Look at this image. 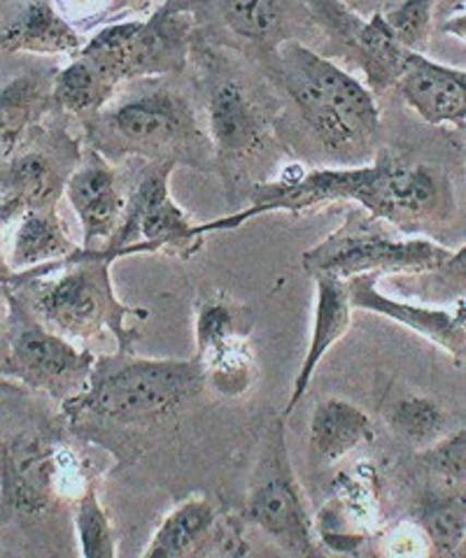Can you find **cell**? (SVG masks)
<instances>
[{
  "mask_svg": "<svg viewBox=\"0 0 466 558\" xmlns=\"http://www.w3.org/2000/svg\"><path fill=\"white\" fill-rule=\"evenodd\" d=\"M176 168V161H152L145 168L127 205L124 221L115 238L100 250L103 254L115 260L154 252L189 258L203 250L205 235L199 231V223L170 201L168 178Z\"/></svg>",
  "mask_w": 466,
  "mask_h": 558,
  "instance_id": "obj_11",
  "label": "cell"
},
{
  "mask_svg": "<svg viewBox=\"0 0 466 558\" xmlns=\"http://www.w3.org/2000/svg\"><path fill=\"white\" fill-rule=\"evenodd\" d=\"M194 28L192 12L168 3L145 22H122L98 31L80 54L115 86L147 75H176L187 65Z\"/></svg>",
  "mask_w": 466,
  "mask_h": 558,
  "instance_id": "obj_8",
  "label": "cell"
},
{
  "mask_svg": "<svg viewBox=\"0 0 466 558\" xmlns=\"http://www.w3.org/2000/svg\"><path fill=\"white\" fill-rule=\"evenodd\" d=\"M273 57L285 92L324 151L343 163L369 159L381 131L369 86L297 40L283 43Z\"/></svg>",
  "mask_w": 466,
  "mask_h": 558,
  "instance_id": "obj_3",
  "label": "cell"
},
{
  "mask_svg": "<svg viewBox=\"0 0 466 558\" xmlns=\"http://www.w3.org/2000/svg\"><path fill=\"white\" fill-rule=\"evenodd\" d=\"M203 384L196 359L157 361L117 352L96 359L89 387L61 405L75 428H154L194 398Z\"/></svg>",
  "mask_w": 466,
  "mask_h": 558,
  "instance_id": "obj_2",
  "label": "cell"
},
{
  "mask_svg": "<svg viewBox=\"0 0 466 558\" xmlns=\"http://www.w3.org/2000/svg\"><path fill=\"white\" fill-rule=\"evenodd\" d=\"M416 277V287H402L406 293L420 295L425 303H451L466 299V244L453 252L445 264L431 272L410 275Z\"/></svg>",
  "mask_w": 466,
  "mask_h": 558,
  "instance_id": "obj_29",
  "label": "cell"
},
{
  "mask_svg": "<svg viewBox=\"0 0 466 558\" xmlns=\"http://www.w3.org/2000/svg\"><path fill=\"white\" fill-rule=\"evenodd\" d=\"M246 514L283 551L295 556L315 554V523L308 517L291 470L283 418H273L266 426Z\"/></svg>",
  "mask_w": 466,
  "mask_h": 558,
  "instance_id": "obj_10",
  "label": "cell"
},
{
  "mask_svg": "<svg viewBox=\"0 0 466 558\" xmlns=\"http://www.w3.org/2000/svg\"><path fill=\"white\" fill-rule=\"evenodd\" d=\"M373 424L365 410L348 400L330 398L313 412L310 422V451L322 465H332L348 457L359 445L373 440Z\"/></svg>",
  "mask_w": 466,
  "mask_h": 558,
  "instance_id": "obj_23",
  "label": "cell"
},
{
  "mask_svg": "<svg viewBox=\"0 0 466 558\" xmlns=\"http://www.w3.org/2000/svg\"><path fill=\"white\" fill-rule=\"evenodd\" d=\"M381 272H365L348 279L353 305L367 312H378L383 317L416 330L425 340L434 342L455 363L466 365V299L455 301L453 307L439 305H413L394 301L378 291Z\"/></svg>",
  "mask_w": 466,
  "mask_h": 558,
  "instance_id": "obj_15",
  "label": "cell"
},
{
  "mask_svg": "<svg viewBox=\"0 0 466 558\" xmlns=\"http://www.w3.org/2000/svg\"><path fill=\"white\" fill-rule=\"evenodd\" d=\"M219 8L224 22L238 38H246L271 54L291 40L295 0H219Z\"/></svg>",
  "mask_w": 466,
  "mask_h": 558,
  "instance_id": "obj_26",
  "label": "cell"
},
{
  "mask_svg": "<svg viewBox=\"0 0 466 558\" xmlns=\"http://www.w3.org/2000/svg\"><path fill=\"white\" fill-rule=\"evenodd\" d=\"M59 70L49 73H22L3 84V96H0V119H3V161L20 149L31 137V131H36L40 119L55 105V80Z\"/></svg>",
  "mask_w": 466,
  "mask_h": 558,
  "instance_id": "obj_22",
  "label": "cell"
},
{
  "mask_svg": "<svg viewBox=\"0 0 466 558\" xmlns=\"http://www.w3.org/2000/svg\"><path fill=\"white\" fill-rule=\"evenodd\" d=\"M462 129H464V131H466V124H464V126H462Z\"/></svg>",
  "mask_w": 466,
  "mask_h": 558,
  "instance_id": "obj_34",
  "label": "cell"
},
{
  "mask_svg": "<svg viewBox=\"0 0 466 558\" xmlns=\"http://www.w3.org/2000/svg\"><path fill=\"white\" fill-rule=\"evenodd\" d=\"M89 143L108 159L135 154L152 161H176L178 166L205 170L217 163L215 145L199 126L189 100L176 92L147 89L100 110L92 121Z\"/></svg>",
  "mask_w": 466,
  "mask_h": 558,
  "instance_id": "obj_5",
  "label": "cell"
},
{
  "mask_svg": "<svg viewBox=\"0 0 466 558\" xmlns=\"http://www.w3.org/2000/svg\"><path fill=\"white\" fill-rule=\"evenodd\" d=\"M451 254L453 250L431 240L394 238L383 219L355 209L332 235L303 254V268L310 275L330 272L340 279L365 272L422 275L441 268Z\"/></svg>",
  "mask_w": 466,
  "mask_h": 558,
  "instance_id": "obj_7",
  "label": "cell"
},
{
  "mask_svg": "<svg viewBox=\"0 0 466 558\" xmlns=\"http://www.w3.org/2000/svg\"><path fill=\"white\" fill-rule=\"evenodd\" d=\"M196 361L205 381L224 396H246L256 379L250 312L227 295L203 299L196 307Z\"/></svg>",
  "mask_w": 466,
  "mask_h": 558,
  "instance_id": "obj_12",
  "label": "cell"
},
{
  "mask_svg": "<svg viewBox=\"0 0 466 558\" xmlns=\"http://www.w3.org/2000/svg\"><path fill=\"white\" fill-rule=\"evenodd\" d=\"M75 215L84 229V250H103L115 238L127 215V201L119 191V174L92 145L82 154L65 186Z\"/></svg>",
  "mask_w": 466,
  "mask_h": 558,
  "instance_id": "obj_17",
  "label": "cell"
},
{
  "mask_svg": "<svg viewBox=\"0 0 466 558\" xmlns=\"http://www.w3.org/2000/svg\"><path fill=\"white\" fill-rule=\"evenodd\" d=\"M340 201H355L373 217L406 233L437 231L455 215L453 184L441 168L383 154L367 168H289L275 182L256 184L250 207L231 217L199 223V231L203 235L234 231L252 217L295 215Z\"/></svg>",
  "mask_w": 466,
  "mask_h": 558,
  "instance_id": "obj_1",
  "label": "cell"
},
{
  "mask_svg": "<svg viewBox=\"0 0 466 558\" xmlns=\"http://www.w3.org/2000/svg\"><path fill=\"white\" fill-rule=\"evenodd\" d=\"M115 258L100 250L80 247L73 256L57 260L63 268L57 277L28 279L8 284L14 291L31 295L28 307L40 319L75 340H96L110 333L117 340V352L133 354V344L141 333L129 324L131 319H147L143 307H129L115 295L110 268Z\"/></svg>",
  "mask_w": 466,
  "mask_h": 558,
  "instance_id": "obj_4",
  "label": "cell"
},
{
  "mask_svg": "<svg viewBox=\"0 0 466 558\" xmlns=\"http://www.w3.org/2000/svg\"><path fill=\"white\" fill-rule=\"evenodd\" d=\"M75 531H77L80 554L84 558H115L117 556L110 519L98 500L94 482H89V486L84 488V494L75 502Z\"/></svg>",
  "mask_w": 466,
  "mask_h": 558,
  "instance_id": "obj_28",
  "label": "cell"
},
{
  "mask_svg": "<svg viewBox=\"0 0 466 558\" xmlns=\"http://www.w3.org/2000/svg\"><path fill=\"white\" fill-rule=\"evenodd\" d=\"M3 54H71L84 49L80 33L51 8L47 0H31L12 20L3 22L0 33Z\"/></svg>",
  "mask_w": 466,
  "mask_h": 558,
  "instance_id": "obj_21",
  "label": "cell"
},
{
  "mask_svg": "<svg viewBox=\"0 0 466 558\" xmlns=\"http://www.w3.org/2000/svg\"><path fill=\"white\" fill-rule=\"evenodd\" d=\"M387 422L402 440L422 449L439 442L447 426L445 412L434 403V400L413 393L396 400L387 414Z\"/></svg>",
  "mask_w": 466,
  "mask_h": 558,
  "instance_id": "obj_27",
  "label": "cell"
},
{
  "mask_svg": "<svg viewBox=\"0 0 466 558\" xmlns=\"http://www.w3.org/2000/svg\"><path fill=\"white\" fill-rule=\"evenodd\" d=\"M86 468L68 445L40 433H20L3 442V510L43 514L59 500H80L89 486Z\"/></svg>",
  "mask_w": 466,
  "mask_h": 558,
  "instance_id": "obj_9",
  "label": "cell"
},
{
  "mask_svg": "<svg viewBox=\"0 0 466 558\" xmlns=\"http://www.w3.org/2000/svg\"><path fill=\"white\" fill-rule=\"evenodd\" d=\"M77 250V244L63 229L57 205L31 209L22 217L20 229H16L10 270L22 272L43 264H55V260L73 256Z\"/></svg>",
  "mask_w": 466,
  "mask_h": 558,
  "instance_id": "obj_25",
  "label": "cell"
},
{
  "mask_svg": "<svg viewBox=\"0 0 466 558\" xmlns=\"http://www.w3.org/2000/svg\"><path fill=\"white\" fill-rule=\"evenodd\" d=\"M315 277V326H313V338L308 344V354L301 363V371L295 381V391H291L287 400V414L295 412V408L301 403V398L308 391L310 377H313L315 368L324 354L350 330L353 324V299L348 289V279H340L330 272H320Z\"/></svg>",
  "mask_w": 466,
  "mask_h": 558,
  "instance_id": "obj_20",
  "label": "cell"
},
{
  "mask_svg": "<svg viewBox=\"0 0 466 558\" xmlns=\"http://www.w3.org/2000/svg\"><path fill=\"white\" fill-rule=\"evenodd\" d=\"M31 147H20L3 161V223L22 219L31 209L55 207L82 159H59L55 149L38 147L28 137Z\"/></svg>",
  "mask_w": 466,
  "mask_h": 558,
  "instance_id": "obj_18",
  "label": "cell"
},
{
  "mask_svg": "<svg viewBox=\"0 0 466 558\" xmlns=\"http://www.w3.org/2000/svg\"><path fill=\"white\" fill-rule=\"evenodd\" d=\"M443 31L457 35V38H466V14L464 16H455V20H447Z\"/></svg>",
  "mask_w": 466,
  "mask_h": 558,
  "instance_id": "obj_32",
  "label": "cell"
},
{
  "mask_svg": "<svg viewBox=\"0 0 466 558\" xmlns=\"http://www.w3.org/2000/svg\"><path fill=\"white\" fill-rule=\"evenodd\" d=\"M154 0H115V10H147Z\"/></svg>",
  "mask_w": 466,
  "mask_h": 558,
  "instance_id": "obj_33",
  "label": "cell"
},
{
  "mask_svg": "<svg viewBox=\"0 0 466 558\" xmlns=\"http://www.w3.org/2000/svg\"><path fill=\"white\" fill-rule=\"evenodd\" d=\"M396 89L427 124H466V70L434 63L410 51Z\"/></svg>",
  "mask_w": 466,
  "mask_h": 558,
  "instance_id": "obj_19",
  "label": "cell"
},
{
  "mask_svg": "<svg viewBox=\"0 0 466 558\" xmlns=\"http://www.w3.org/2000/svg\"><path fill=\"white\" fill-rule=\"evenodd\" d=\"M437 3L439 0H402L399 5L383 14L387 26L394 33V38L408 51H418V54H422L427 49Z\"/></svg>",
  "mask_w": 466,
  "mask_h": 558,
  "instance_id": "obj_30",
  "label": "cell"
},
{
  "mask_svg": "<svg viewBox=\"0 0 466 558\" xmlns=\"http://www.w3.org/2000/svg\"><path fill=\"white\" fill-rule=\"evenodd\" d=\"M381 484L371 463H357L334 480L332 502L322 508L315 529L324 545L353 554L381 523Z\"/></svg>",
  "mask_w": 466,
  "mask_h": 558,
  "instance_id": "obj_16",
  "label": "cell"
},
{
  "mask_svg": "<svg viewBox=\"0 0 466 558\" xmlns=\"http://www.w3.org/2000/svg\"><path fill=\"white\" fill-rule=\"evenodd\" d=\"M203 73L217 163L234 168L254 159L271 140L266 114L219 54L203 57Z\"/></svg>",
  "mask_w": 466,
  "mask_h": 558,
  "instance_id": "obj_13",
  "label": "cell"
},
{
  "mask_svg": "<svg viewBox=\"0 0 466 558\" xmlns=\"http://www.w3.org/2000/svg\"><path fill=\"white\" fill-rule=\"evenodd\" d=\"M248 551L240 521L222 517L213 498L192 496L164 519L143 556H243Z\"/></svg>",
  "mask_w": 466,
  "mask_h": 558,
  "instance_id": "obj_14",
  "label": "cell"
},
{
  "mask_svg": "<svg viewBox=\"0 0 466 558\" xmlns=\"http://www.w3.org/2000/svg\"><path fill=\"white\" fill-rule=\"evenodd\" d=\"M431 554L455 556L466 545V486L434 477L418 500L416 519Z\"/></svg>",
  "mask_w": 466,
  "mask_h": 558,
  "instance_id": "obj_24",
  "label": "cell"
},
{
  "mask_svg": "<svg viewBox=\"0 0 466 558\" xmlns=\"http://www.w3.org/2000/svg\"><path fill=\"white\" fill-rule=\"evenodd\" d=\"M3 375L22 381L33 391L51 396L59 403L86 391L96 356L80 352L65 338L51 333L14 289L3 287Z\"/></svg>",
  "mask_w": 466,
  "mask_h": 558,
  "instance_id": "obj_6",
  "label": "cell"
},
{
  "mask_svg": "<svg viewBox=\"0 0 466 558\" xmlns=\"http://www.w3.org/2000/svg\"><path fill=\"white\" fill-rule=\"evenodd\" d=\"M420 461L431 477L466 486V426L422 449Z\"/></svg>",
  "mask_w": 466,
  "mask_h": 558,
  "instance_id": "obj_31",
  "label": "cell"
}]
</instances>
